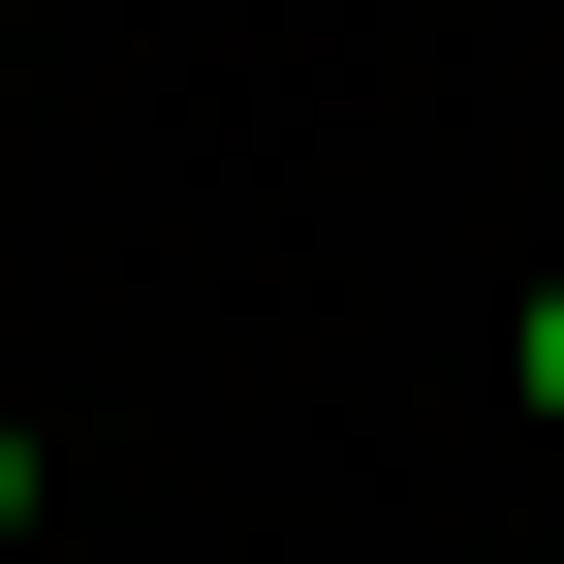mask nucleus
<instances>
[{
  "label": "nucleus",
  "mask_w": 564,
  "mask_h": 564,
  "mask_svg": "<svg viewBox=\"0 0 564 564\" xmlns=\"http://www.w3.org/2000/svg\"><path fill=\"white\" fill-rule=\"evenodd\" d=\"M502 377H533V408H564V282H533V314H502Z\"/></svg>",
  "instance_id": "1"
},
{
  "label": "nucleus",
  "mask_w": 564,
  "mask_h": 564,
  "mask_svg": "<svg viewBox=\"0 0 564 564\" xmlns=\"http://www.w3.org/2000/svg\"><path fill=\"white\" fill-rule=\"evenodd\" d=\"M0 533H32V408H0Z\"/></svg>",
  "instance_id": "2"
}]
</instances>
